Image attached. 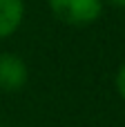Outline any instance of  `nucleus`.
I'll return each mask as SVG.
<instances>
[{
	"label": "nucleus",
	"mask_w": 125,
	"mask_h": 127,
	"mask_svg": "<svg viewBox=\"0 0 125 127\" xmlns=\"http://www.w3.org/2000/svg\"><path fill=\"white\" fill-rule=\"evenodd\" d=\"M25 0H0V40L11 38L25 20Z\"/></svg>",
	"instance_id": "7ed1b4c3"
},
{
	"label": "nucleus",
	"mask_w": 125,
	"mask_h": 127,
	"mask_svg": "<svg viewBox=\"0 0 125 127\" xmlns=\"http://www.w3.org/2000/svg\"><path fill=\"white\" fill-rule=\"evenodd\" d=\"M0 127H2V125H0Z\"/></svg>",
	"instance_id": "423d86ee"
},
{
	"label": "nucleus",
	"mask_w": 125,
	"mask_h": 127,
	"mask_svg": "<svg viewBox=\"0 0 125 127\" xmlns=\"http://www.w3.org/2000/svg\"><path fill=\"white\" fill-rule=\"evenodd\" d=\"M47 7L60 22L72 27H87L103 16L105 0H47Z\"/></svg>",
	"instance_id": "f257e3e1"
},
{
	"label": "nucleus",
	"mask_w": 125,
	"mask_h": 127,
	"mask_svg": "<svg viewBox=\"0 0 125 127\" xmlns=\"http://www.w3.org/2000/svg\"><path fill=\"white\" fill-rule=\"evenodd\" d=\"M107 4H112V7H116V9H125V0H105Z\"/></svg>",
	"instance_id": "39448f33"
},
{
	"label": "nucleus",
	"mask_w": 125,
	"mask_h": 127,
	"mask_svg": "<svg viewBox=\"0 0 125 127\" xmlns=\"http://www.w3.org/2000/svg\"><path fill=\"white\" fill-rule=\"evenodd\" d=\"M114 85H116V92H119V96L125 100V63L119 67V71H116V78H114Z\"/></svg>",
	"instance_id": "20e7f679"
},
{
	"label": "nucleus",
	"mask_w": 125,
	"mask_h": 127,
	"mask_svg": "<svg viewBox=\"0 0 125 127\" xmlns=\"http://www.w3.org/2000/svg\"><path fill=\"white\" fill-rule=\"evenodd\" d=\"M29 80L27 63L11 51H0V92H18Z\"/></svg>",
	"instance_id": "f03ea898"
}]
</instances>
